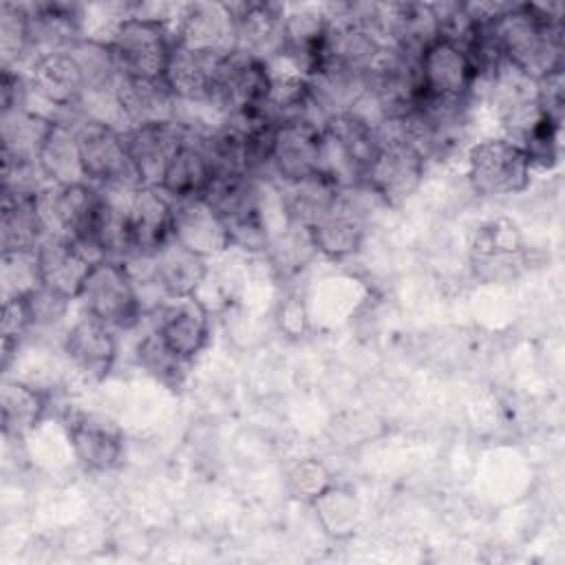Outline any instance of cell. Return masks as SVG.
I'll return each mask as SVG.
<instances>
[{
  "instance_id": "obj_24",
  "label": "cell",
  "mask_w": 565,
  "mask_h": 565,
  "mask_svg": "<svg viewBox=\"0 0 565 565\" xmlns=\"http://www.w3.org/2000/svg\"><path fill=\"white\" fill-rule=\"evenodd\" d=\"M35 256L42 287L68 300H77L82 285L95 265L88 254L68 238L44 236L35 249Z\"/></svg>"
},
{
  "instance_id": "obj_19",
  "label": "cell",
  "mask_w": 565,
  "mask_h": 565,
  "mask_svg": "<svg viewBox=\"0 0 565 565\" xmlns=\"http://www.w3.org/2000/svg\"><path fill=\"white\" fill-rule=\"evenodd\" d=\"M62 347L71 366L90 382L106 380L117 360L115 329L86 313L71 324Z\"/></svg>"
},
{
  "instance_id": "obj_29",
  "label": "cell",
  "mask_w": 565,
  "mask_h": 565,
  "mask_svg": "<svg viewBox=\"0 0 565 565\" xmlns=\"http://www.w3.org/2000/svg\"><path fill=\"white\" fill-rule=\"evenodd\" d=\"M44 236L46 230L35 205V194H2V252H35Z\"/></svg>"
},
{
  "instance_id": "obj_35",
  "label": "cell",
  "mask_w": 565,
  "mask_h": 565,
  "mask_svg": "<svg viewBox=\"0 0 565 565\" xmlns=\"http://www.w3.org/2000/svg\"><path fill=\"white\" fill-rule=\"evenodd\" d=\"M0 51L2 66L15 68L22 60L31 64V38H29V13L24 4L2 2L0 4Z\"/></svg>"
},
{
  "instance_id": "obj_36",
  "label": "cell",
  "mask_w": 565,
  "mask_h": 565,
  "mask_svg": "<svg viewBox=\"0 0 565 565\" xmlns=\"http://www.w3.org/2000/svg\"><path fill=\"white\" fill-rule=\"evenodd\" d=\"M2 302L29 298L42 287L35 252H2Z\"/></svg>"
},
{
  "instance_id": "obj_14",
  "label": "cell",
  "mask_w": 565,
  "mask_h": 565,
  "mask_svg": "<svg viewBox=\"0 0 565 565\" xmlns=\"http://www.w3.org/2000/svg\"><path fill=\"white\" fill-rule=\"evenodd\" d=\"M126 241L130 258L152 256L172 238V201L152 185H137L128 192L124 205Z\"/></svg>"
},
{
  "instance_id": "obj_9",
  "label": "cell",
  "mask_w": 565,
  "mask_h": 565,
  "mask_svg": "<svg viewBox=\"0 0 565 565\" xmlns=\"http://www.w3.org/2000/svg\"><path fill=\"white\" fill-rule=\"evenodd\" d=\"M35 205L46 236L68 238L86 249L102 205V190L90 183H49L35 194Z\"/></svg>"
},
{
  "instance_id": "obj_18",
  "label": "cell",
  "mask_w": 565,
  "mask_h": 565,
  "mask_svg": "<svg viewBox=\"0 0 565 565\" xmlns=\"http://www.w3.org/2000/svg\"><path fill=\"white\" fill-rule=\"evenodd\" d=\"M124 139L141 185L159 188L170 159L188 139V130L179 121H157L126 130Z\"/></svg>"
},
{
  "instance_id": "obj_11",
  "label": "cell",
  "mask_w": 565,
  "mask_h": 565,
  "mask_svg": "<svg viewBox=\"0 0 565 565\" xmlns=\"http://www.w3.org/2000/svg\"><path fill=\"white\" fill-rule=\"evenodd\" d=\"M26 84L29 95L53 108V121L73 126L82 117L79 104L86 88L68 49L35 57L26 68Z\"/></svg>"
},
{
  "instance_id": "obj_22",
  "label": "cell",
  "mask_w": 565,
  "mask_h": 565,
  "mask_svg": "<svg viewBox=\"0 0 565 565\" xmlns=\"http://www.w3.org/2000/svg\"><path fill=\"white\" fill-rule=\"evenodd\" d=\"M214 177H216V166L210 152L205 150L201 137L188 130V139L170 159L159 181V190L172 203L205 199Z\"/></svg>"
},
{
  "instance_id": "obj_34",
  "label": "cell",
  "mask_w": 565,
  "mask_h": 565,
  "mask_svg": "<svg viewBox=\"0 0 565 565\" xmlns=\"http://www.w3.org/2000/svg\"><path fill=\"white\" fill-rule=\"evenodd\" d=\"M137 360L148 375H152L157 382H161L170 391H179L183 386L188 371L192 366V362L170 351L152 329L139 340Z\"/></svg>"
},
{
  "instance_id": "obj_23",
  "label": "cell",
  "mask_w": 565,
  "mask_h": 565,
  "mask_svg": "<svg viewBox=\"0 0 565 565\" xmlns=\"http://www.w3.org/2000/svg\"><path fill=\"white\" fill-rule=\"evenodd\" d=\"M172 236L194 254L210 258L232 247V236L205 199L172 203Z\"/></svg>"
},
{
  "instance_id": "obj_5",
  "label": "cell",
  "mask_w": 565,
  "mask_h": 565,
  "mask_svg": "<svg viewBox=\"0 0 565 565\" xmlns=\"http://www.w3.org/2000/svg\"><path fill=\"white\" fill-rule=\"evenodd\" d=\"M84 177L102 190H130L141 185L128 154L124 132L95 119L79 117L73 126Z\"/></svg>"
},
{
  "instance_id": "obj_1",
  "label": "cell",
  "mask_w": 565,
  "mask_h": 565,
  "mask_svg": "<svg viewBox=\"0 0 565 565\" xmlns=\"http://www.w3.org/2000/svg\"><path fill=\"white\" fill-rule=\"evenodd\" d=\"M494 33L503 60L532 82L563 68L561 4H505Z\"/></svg>"
},
{
  "instance_id": "obj_4",
  "label": "cell",
  "mask_w": 565,
  "mask_h": 565,
  "mask_svg": "<svg viewBox=\"0 0 565 565\" xmlns=\"http://www.w3.org/2000/svg\"><path fill=\"white\" fill-rule=\"evenodd\" d=\"M108 44L119 77L163 79L174 49V33L170 22L128 13L115 24Z\"/></svg>"
},
{
  "instance_id": "obj_37",
  "label": "cell",
  "mask_w": 565,
  "mask_h": 565,
  "mask_svg": "<svg viewBox=\"0 0 565 565\" xmlns=\"http://www.w3.org/2000/svg\"><path fill=\"white\" fill-rule=\"evenodd\" d=\"M534 99L539 110L563 124V110H565V68H556L534 82Z\"/></svg>"
},
{
  "instance_id": "obj_25",
  "label": "cell",
  "mask_w": 565,
  "mask_h": 565,
  "mask_svg": "<svg viewBox=\"0 0 565 565\" xmlns=\"http://www.w3.org/2000/svg\"><path fill=\"white\" fill-rule=\"evenodd\" d=\"M309 245L331 260H344L360 252L364 241V216L342 190L338 205L313 227L307 230Z\"/></svg>"
},
{
  "instance_id": "obj_32",
  "label": "cell",
  "mask_w": 565,
  "mask_h": 565,
  "mask_svg": "<svg viewBox=\"0 0 565 565\" xmlns=\"http://www.w3.org/2000/svg\"><path fill=\"white\" fill-rule=\"evenodd\" d=\"M38 166L49 183H88L84 177V168L79 161V150L75 141V132L66 124H53L46 132L40 152Z\"/></svg>"
},
{
  "instance_id": "obj_16",
  "label": "cell",
  "mask_w": 565,
  "mask_h": 565,
  "mask_svg": "<svg viewBox=\"0 0 565 565\" xmlns=\"http://www.w3.org/2000/svg\"><path fill=\"white\" fill-rule=\"evenodd\" d=\"M269 168L280 183L318 174L322 168V126L309 119L280 121L274 135Z\"/></svg>"
},
{
  "instance_id": "obj_10",
  "label": "cell",
  "mask_w": 565,
  "mask_h": 565,
  "mask_svg": "<svg viewBox=\"0 0 565 565\" xmlns=\"http://www.w3.org/2000/svg\"><path fill=\"white\" fill-rule=\"evenodd\" d=\"M424 170L426 157L415 146L380 132V150L366 172L364 188L386 205L397 207L419 188Z\"/></svg>"
},
{
  "instance_id": "obj_31",
  "label": "cell",
  "mask_w": 565,
  "mask_h": 565,
  "mask_svg": "<svg viewBox=\"0 0 565 565\" xmlns=\"http://www.w3.org/2000/svg\"><path fill=\"white\" fill-rule=\"evenodd\" d=\"M55 121L38 115L29 106L2 110L0 135H2V159L11 161H38L40 146Z\"/></svg>"
},
{
  "instance_id": "obj_28",
  "label": "cell",
  "mask_w": 565,
  "mask_h": 565,
  "mask_svg": "<svg viewBox=\"0 0 565 565\" xmlns=\"http://www.w3.org/2000/svg\"><path fill=\"white\" fill-rule=\"evenodd\" d=\"M340 196L342 188H338L322 172L300 181L282 183V207L287 218L305 232L320 223L338 205Z\"/></svg>"
},
{
  "instance_id": "obj_27",
  "label": "cell",
  "mask_w": 565,
  "mask_h": 565,
  "mask_svg": "<svg viewBox=\"0 0 565 565\" xmlns=\"http://www.w3.org/2000/svg\"><path fill=\"white\" fill-rule=\"evenodd\" d=\"M221 57L174 44L163 82L177 104H212L214 75Z\"/></svg>"
},
{
  "instance_id": "obj_7",
  "label": "cell",
  "mask_w": 565,
  "mask_h": 565,
  "mask_svg": "<svg viewBox=\"0 0 565 565\" xmlns=\"http://www.w3.org/2000/svg\"><path fill=\"white\" fill-rule=\"evenodd\" d=\"M205 201L223 218L232 245L245 249L267 247V227L254 177L236 172H216Z\"/></svg>"
},
{
  "instance_id": "obj_13",
  "label": "cell",
  "mask_w": 565,
  "mask_h": 565,
  "mask_svg": "<svg viewBox=\"0 0 565 565\" xmlns=\"http://www.w3.org/2000/svg\"><path fill=\"white\" fill-rule=\"evenodd\" d=\"M417 66L422 95L430 99L468 104L479 82V75L468 55L441 38L424 49Z\"/></svg>"
},
{
  "instance_id": "obj_30",
  "label": "cell",
  "mask_w": 565,
  "mask_h": 565,
  "mask_svg": "<svg viewBox=\"0 0 565 565\" xmlns=\"http://www.w3.org/2000/svg\"><path fill=\"white\" fill-rule=\"evenodd\" d=\"M49 395L33 384L20 380H4L0 388V413L4 437H24L46 415Z\"/></svg>"
},
{
  "instance_id": "obj_3",
  "label": "cell",
  "mask_w": 565,
  "mask_h": 565,
  "mask_svg": "<svg viewBox=\"0 0 565 565\" xmlns=\"http://www.w3.org/2000/svg\"><path fill=\"white\" fill-rule=\"evenodd\" d=\"M86 316L110 329L128 331L143 318L139 285L124 260H97L77 296Z\"/></svg>"
},
{
  "instance_id": "obj_12",
  "label": "cell",
  "mask_w": 565,
  "mask_h": 565,
  "mask_svg": "<svg viewBox=\"0 0 565 565\" xmlns=\"http://www.w3.org/2000/svg\"><path fill=\"white\" fill-rule=\"evenodd\" d=\"M174 44L225 57L236 51V22L227 2H188L179 4L174 24Z\"/></svg>"
},
{
  "instance_id": "obj_8",
  "label": "cell",
  "mask_w": 565,
  "mask_h": 565,
  "mask_svg": "<svg viewBox=\"0 0 565 565\" xmlns=\"http://www.w3.org/2000/svg\"><path fill=\"white\" fill-rule=\"evenodd\" d=\"M532 166L525 150L508 139H483L470 148L468 181L479 196H510L525 192Z\"/></svg>"
},
{
  "instance_id": "obj_26",
  "label": "cell",
  "mask_w": 565,
  "mask_h": 565,
  "mask_svg": "<svg viewBox=\"0 0 565 565\" xmlns=\"http://www.w3.org/2000/svg\"><path fill=\"white\" fill-rule=\"evenodd\" d=\"M115 97L126 130L177 119V99L163 79L119 77L115 84Z\"/></svg>"
},
{
  "instance_id": "obj_2",
  "label": "cell",
  "mask_w": 565,
  "mask_h": 565,
  "mask_svg": "<svg viewBox=\"0 0 565 565\" xmlns=\"http://www.w3.org/2000/svg\"><path fill=\"white\" fill-rule=\"evenodd\" d=\"M380 150L377 126L355 110L333 113L322 121V168L338 188H362Z\"/></svg>"
},
{
  "instance_id": "obj_20",
  "label": "cell",
  "mask_w": 565,
  "mask_h": 565,
  "mask_svg": "<svg viewBox=\"0 0 565 565\" xmlns=\"http://www.w3.org/2000/svg\"><path fill=\"white\" fill-rule=\"evenodd\" d=\"M141 260L146 263L143 278L159 289L161 298L194 294L207 271V258L194 254L174 236Z\"/></svg>"
},
{
  "instance_id": "obj_17",
  "label": "cell",
  "mask_w": 565,
  "mask_h": 565,
  "mask_svg": "<svg viewBox=\"0 0 565 565\" xmlns=\"http://www.w3.org/2000/svg\"><path fill=\"white\" fill-rule=\"evenodd\" d=\"M68 441L77 461L90 472H108L121 463L124 435L110 419L75 411L64 419Z\"/></svg>"
},
{
  "instance_id": "obj_21",
  "label": "cell",
  "mask_w": 565,
  "mask_h": 565,
  "mask_svg": "<svg viewBox=\"0 0 565 565\" xmlns=\"http://www.w3.org/2000/svg\"><path fill=\"white\" fill-rule=\"evenodd\" d=\"M236 22V49L274 62L282 51L285 7L274 2H238L230 4Z\"/></svg>"
},
{
  "instance_id": "obj_33",
  "label": "cell",
  "mask_w": 565,
  "mask_h": 565,
  "mask_svg": "<svg viewBox=\"0 0 565 565\" xmlns=\"http://www.w3.org/2000/svg\"><path fill=\"white\" fill-rule=\"evenodd\" d=\"M68 53L73 55L75 64L79 66L82 79H84V95L86 93H106L113 90L119 73L117 64L113 57V49L108 40H97V38H82L77 40Z\"/></svg>"
},
{
  "instance_id": "obj_15",
  "label": "cell",
  "mask_w": 565,
  "mask_h": 565,
  "mask_svg": "<svg viewBox=\"0 0 565 565\" xmlns=\"http://www.w3.org/2000/svg\"><path fill=\"white\" fill-rule=\"evenodd\" d=\"M152 331L179 358L194 362L210 340V313L194 296H168L154 307Z\"/></svg>"
},
{
  "instance_id": "obj_6",
  "label": "cell",
  "mask_w": 565,
  "mask_h": 565,
  "mask_svg": "<svg viewBox=\"0 0 565 565\" xmlns=\"http://www.w3.org/2000/svg\"><path fill=\"white\" fill-rule=\"evenodd\" d=\"M269 62L245 51H232L221 57L214 75L212 104L225 115H260L267 113L271 99Z\"/></svg>"
}]
</instances>
